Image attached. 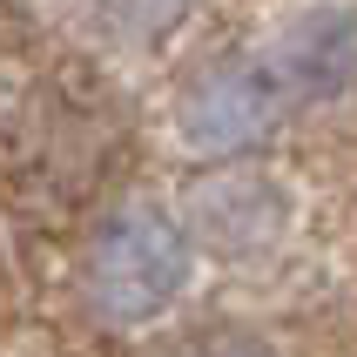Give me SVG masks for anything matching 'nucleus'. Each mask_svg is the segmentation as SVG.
<instances>
[{
    "label": "nucleus",
    "instance_id": "20e7f679",
    "mask_svg": "<svg viewBox=\"0 0 357 357\" xmlns=\"http://www.w3.org/2000/svg\"><path fill=\"white\" fill-rule=\"evenodd\" d=\"M263 61L277 68V81L303 101H324L337 95L344 81H351L357 68V20L344 14V7H317V14H303L297 27H283L270 47H263Z\"/></svg>",
    "mask_w": 357,
    "mask_h": 357
},
{
    "label": "nucleus",
    "instance_id": "7ed1b4c3",
    "mask_svg": "<svg viewBox=\"0 0 357 357\" xmlns=\"http://www.w3.org/2000/svg\"><path fill=\"white\" fill-rule=\"evenodd\" d=\"M283 216H290V202H283V189L263 169H216L182 202V236L189 243L202 236L222 257H250L263 243H277Z\"/></svg>",
    "mask_w": 357,
    "mask_h": 357
},
{
    "label": "nucleus",
    "instance_id": "f03ea898",
    "mask_svg": "<svg viewBox=\"0 0 357 357\" xmlns=\"http://www.w3.org/2000/svg\"><path fill=\"white\" fill-rule=\"evenodd\" d=\"M290 115H297V95L277 81V68L263 54L209 61L176 101L182 142L202 149V155H243V149L270 142Z\"/></svg>",
    "mask_w": 357,
    "mask_h": 357
},
{
    "label": "nucleus",
    "instance_id": "39448f33",
    "mask_svg": "<svg viewBox=\"0 0 357 357\" xmlns=\"http://www.w3.org/2000/svg\"><path fill=\"white\" fill-rule=\"evenodd\" d=\"M88 14L108 40L121 47H155L162 34H176L182 14H189V0H88Z\"/></svg>",
    "mask_w": 357,
    "mask_h": 357
},
{
    "label": "nucleus",
    "instance_id": "f257e3e1",
    "mask_svg": "<svg viewBox=\"0 0 357 357\" xmlns=\"http://www.w3.org/2000/svg\"><path fill=\"white\" fill-rule=\"evenodd\" d=\"M196 250L162 209H115L81 257V290L101 324H149L189 290Z\"/></svg>",
    "mask_w": 357,
    "mask_h": 357
},
{
    "label": "nucleus",
    "instance_id": "423d86ee",
    "mask_svg": "<svg viewBox=\"0 0 357 357\" xmlns=\"http://www.w3.org/2000/svg\"><path fill=\"white\" fill-rule=\"evenodd\" d=\"M196 357H277V351L257 344V337H222V344H209V351H196Z\"/></svg>",
    "mask_w": 357,
    "mask_h": 357
}]
</instances>
